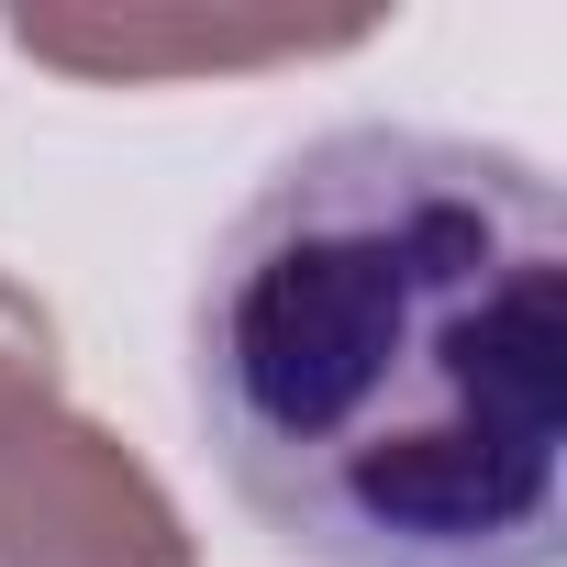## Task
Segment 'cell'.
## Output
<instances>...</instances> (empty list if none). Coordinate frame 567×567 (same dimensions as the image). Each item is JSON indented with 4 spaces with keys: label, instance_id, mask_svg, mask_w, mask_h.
Segmentation results:
<instances>
[{
    "label": "cell",
    "instance_id": "6da1fadb",
    "mask_svg": "<svg viewBox=\"0 0 567 567\" xmlns=\"http://www.w3.org/2000/svg\"><path fill=\"white\" fill-rule=\"evenodd\" d=\"M189 412L312 567L567 556V200L534 156L334 123L223 223Z\"/></svg>",
    "mask_w": 567,
    "mask_h": 567
},
{
    "label": "cell",
    "instance_id": "7a4b0ae2",
    "mask_svg": "<svg viewBox=\"0 0 567 567\" xmlns=\"http://www.w3.org/2000/svg\"><path fill=\"white\" fill-rule=\"evenodd\" d=\"M0 567H189V523L68 390H0Z\"/></svg>",
    "mask_w": 567,
    "mask_h": 567
},
{
    "label": "cell",
    "instance_id": "3957f363",
    "mask_svg": "<svg viewBox=\"0 0 567 567\" xmlns=\"http://www.w3.org/2000/svg\"><path fill=\"white\" fill-rule=\"evenodd\" d=\"M23 56L79 68V79H167V68H267V56H334L368 23H178V12H12L0 23Z\"/></svg>",
    "mask_w": 567,
    "mask_h": 567
},
{
    "label": "cell",
    "instance_id": "277c9868",
    "mask_svg": "<svg viewBox=\"0 0 567 567\" xmlns=\"http://www.w3.org/2000/svg\"><path fill=\"white\" fill-rule=\"evenodd\" d=\"M56 312L23 290V278H0V390H56Z\"/></svg>",
    "mask_w": 567,
    "mask_h": 567
}]
</instances>
